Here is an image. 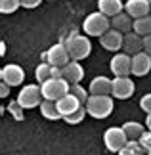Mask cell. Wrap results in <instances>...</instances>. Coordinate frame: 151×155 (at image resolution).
Wrapping results in <instances>:
<instances>
[{"mask_svg": "<svg viewBox=\"0 0 151 155\" xmlns=\"http://www.w3.org/2000/svg\"><path fill=\"white\" fill-rule=\"evenodd\" d=\"M86 111L94 119H105L113 113V96L109 94H90L86 100Z\"/></svg>", "mask_w": 151, "mask_h": 155, "instance_id": "obj_1", "label": "cell"}, {"mask_svg": "<svg viewBox=\"0 0 151 155\" xmlns=\"http://www.w3.org/2000/svg\"><path fill=\"white\" fill-rule=\"evenodd\" d=\"M65 48H67L71 59H84L90 56V52H92V44H90V40L86 38V35H78V33H73L69 35L67 38H65Z\"/></svg>", "mask_w": 151, "mask_h": 155, "instance_id": "obj_2", "label": "cell"}, {"mask_svg": "<svg viewBox=\"0 0 151 155\" xmlns=\"http://www.w3.org/2000/svg\"><path fill=\"white\" fill-rule=\"evenodd\" d=\"M111 29V19L101 12H94V14H88L86 19L82 21V31L88 35V37H101L105 31Z\"/></svg>", "mask_w": 151, "mask_h": 155, "instance_id": "obj_3", "label": "cell"}, {"mask_svg": "<svg viewBox=\"0 0 151 155\" xmlns=\"http://www.w3.org/2000/svg\"><path fill=\"white\" fill-rule=\"evenodd\" d=\"M40 88H42L44 100H54V102H57V100H61L63 96L69 94L71 84H69V81H65L63 77H59V79H48L46 82L40 84Z\"/></svg>", "mask_w": 151, "mask_h": 155, "instance_id": "obj_4", "label": "cell"}, {"mask_svg": "<svg viewBox=\"0 0 151 155\" xmlns=\"http://www.w3.org/2000/svg\"><path fill=\"white\" fill-rule=\"evenodd\" d=\"M42 88L38 84H25L17 94V102L21 104V107L25 109H33V107H38L42 104Z\"/></svg>", "mask_w": 151, "mask_h": 155, "instance_id": "obj_5", "label": "cell"}, {"mask_svg": "<svg viewBox=\"0 0 151 155\" xmlns=\"http://www.w3.org/2000/svg\"><path fill=\"white\" fill-rule=\"evenodd\" d=\"M126 142H128V136H126V132L123 130V127H111L105 130L103 134V144L109 151L113 153H119L123 147L126 146Z\"/></svg>", "mask_w": 151, "mask_h": 155, "instance_id": "obj_6", "label": "cell"}, {"mask_svg": "<svg viewBox=\"0 0 151 155\" xmlns=\"http://www.w3.org/2000/svg\"><path fill=\"white\" fill-rule=\"evenodd\" d=\"M42 59H44L46 63L54 65V67H65V65L71 61V56H69L67 48H65V44L59 42V44L50 46V48L42 54Z\"/></svg>", "mask_w": 151, "mask_h": 155, "instance_id": "obj_7", "label": "cell"}, {"mask_svg": "<svg viewBox=\"0 0 151 155\" xmlns=\"http://www.w3.org/2000/svg\"><path fill=\"white\" fill-rule=\"evenodd\" d=\"M136 86L132 82L130 77H115L113 79V88H111V96L117 100H128L134 94Z\"/></svg>", "mask_w": 151, "mask_h": 155, "instance_id": "obj_8", "label": "cell"}, {"mask_svg": "<svg viewBox=\"0 0 151 155\" xmlns=\"http://www.w3.org/2000/svg\"><path fill=\"white\" fill-rule=\"evenodd\" d=\"M111 73L115 77H128L132 73V56H128L126 52L123 54H115L111 58Z\"/></svg>", "mask_w": 151, "mask_h": 155, "instance_id": "obj_9", "label": "cell"}, {"mask_svg": "<svg viewBox=\"0 0 151 155\" xmlns=\"http://www.w3.org/2000/svg\"><path fill=\"white\" fill-rule=\"evenodd\" d=\"M0 79H2V82H6L10 86H19L23 82V79H25V71L15 63H8L0 71Z\"/></svg>", "mask_w": 151, "mask_h": 155, "instance_id": "obj_10", "label": "cell"}, {"mask_svg": "<svg viewBox=\"0 0 151 155\" xmlns=\"http://www.w3.org/2000/svg\"><path fill=\"white\" fill-rule=\"evenodd\" d=\"M100 42L101 46H103L105 50H109V52H117L123 48V44H124V35L117 31V29H109V31H105L103 35L100 37Z\"/></svg>", "mask_w": 151, "mask_h": 155, "instance_id": "obj_11", "label": "cell"}, {"mask_svg": "<svg viewBox=\"0 0 151 155\" xmlns=\"http://www.w3.org/2000/svg\"><path fill=\"white\" fill-rule=\"evenodd\" d=\"M151 71V56L146 52H140L132 56V75L134 77H146Z\"/></svg>", "mask_w": 151, "mask_h": 155, "instance_id": "obj_12", "label": "cell"}, {"mask_svg": "<svg viewBox=\"0 0 151 155\" xmlns=\"http://www.w3.org/2000/svg\"><path fill=\"white\" fill-rule=\"evenodd\" d=\"M124 12L132 17V19L146 17V15H149V12H151L149 0H128V2L124 4Z\"/></svg>", "mask_w": 151, "mask_h": 155, "instance_id": "obj_13", "label": "cell"}, {"mask_svg": "<svg viewBox=\"0 0 151 155\" xmlns=\"http://www.w3.org/2000/svg\"><path fill=\"white\" fill-rule=\"evenodd\" d=\"M61 71H63V79L69 81V84H78L84 79V69L77 59H71L65 67H61Z\"/></svg>", "mask_w": 151, "mask_h": 155, "instance_id": "obj_14", "label": "cell"}, {"mask_svg": "<svg viewBox=\"0 0 151 155\" xmlns=\"http://www.w3.org/2000/svg\"><path fill=\"white\" fill-rule=\"evenodd\" d=\"M123 50L128 54V56H136V54L143 52V37H142V35H138V33H134V31L126 33L124 35Z\"/></svg>", "mask_w": 151, "mask_h": 155, "instance_id": "obj_15", "label": "cell"}, {"mask_svg": "<svg viewBox=\"0 0 151 155\" xmlns=\"http://www.w3.org/2000/svg\"><path fill=\"white\" fill-rule=\"evenodd\" d=\"M84 104H80L78 100L73 96V94H67V96H63L61 100H57V107H59V113H61V117L65 119V117H69L71 113H75L78 107H82Z\"/></svg>", "mask_w": 151, "mask_h": 155, "instance_id": "obj_16", "label": "cell"}, {"mask_svg": "<svg viewBox=\"0 0 151 155\" xmlns=\"http://www.w3.org/2000/svg\"><path fill=\"white\" fill-rule=\"evenodd\" d=\"M111 88H113V81L101 75V77L92 79L88 90H90V94H109L111 96Z\"/></svg>", "mask_w": 151, "mask_h": 155, "instance_id": "obj_17", "label": "cell"}, {"mask_svg": "<svg viewBox=\"0 0 151 155\" xmlns=\"http://www.w3.org/2000/svg\"><path fill=\"white\" fill-rule=\"evenodd\" d=\"M111 27L117 29V31H120L123 35H126V33L132 31V27H134V21H132V17L126 14V12H124V14L120 12L119 15L111 17Z\"/></svg>", "mask_w": 151, "mask_h": 155, "instance_id": "obj_18", "label": "cell"}, {"mask_svg": "<svg viewBox=\"0 0 151 155\" xmlns=\"http://www.w3.org/2000/svg\"><path fill=\"white\" fill-rule=\"evenodd\" d=\"M98 8L101 14H105L107 17H115V15H119L120 12H123L124 8V4L120 2V0H98Z\"/></svg>", "mask_w": 151, "mask_h": 155, "instance_id": "obj_19", "label": "cell"}, {"mask_svg": "<svg viewBox=\"0 0 151 155\" xmlns=\"http://www.w3.org/2000/svg\"><path fill=\"white\" fill-rule=\"evenodd\" d=\"M40 113H42V117H44V119H50V121L63 119L61 113H59L57 102H54V100H42V104H40Z\"/></svg>", "mask_w": 151, "mask_h": 155, "instance_id": "obj_20", "label": "cell"}, {"mask_svg": "<svg viewBox=\"0 0 151 155\" xmlns=\"http://www.w3.org/2000/svg\"><path fill=\"white\" fill-rule=\"evenodd\" d=\"M119 155H149V153L138 140H128L126 146L119 151Z\"/></svg>", "mask_w": 151, "mask_h": 155, "instance_id": "obj_21", "label": "cell"}, {"mask_svg": "<svg viewBox=\"0 0 151 155\" xmlns=\"http://www.w3.org/2000/svg\"><path fill=\"white\" fill-rule=\"evenodd\" d=\"M123 130L126 132V136H128V140H140V136L146 132L142 127V123H136V121H128L123 124Z\"/></svg>", "mask_w": 151, "mask_h": 155, "instance_id": "obj_22", "label": "cell"}, {"mask_svg": "<svg viewBox=\"0 0 151 155\" xmlns=\"http://www.w3.org/2000/svg\"><path fill=\"white\" fill-rule=\"evenodd\" d=\"M132 31L138 33V35H142V37H147V35H151V15L134 19V27H132Z\"/></svg>", "mask_w": 151, "mask_h": 155, "instance_id": "obj_23", "label": "cell"}, {"mask_svg": "<svg viewBox=\"0 0 151 155\" xmlns=\"http://www.w3.org/2000/svg\"><path fill=\"white\" fill-rule=\"evenodd\" d=\"M34 79L38 81V84L42 82H46L48 79H52V65L42 61L40 65H37V69H34Z\"/></svg>", "mask_w": 151, "mask_h": 155, "instance_id": "obj_24", "label": "cell"}, {"mask_svg": "<svg viewBox=\"0 0 151 155\" xmlns=\"http://www.w3.org/2000/svg\"><path fill=\"white\" fill-rule=\"evenodd\" d=\"M69 92L73 94V96H75L80 104H86V100L90 98V92H86V88L80 86V82H78V84H71V90H69Z\"/></svg>", "mask_w": 151, "mask_h": 155, "instance_id": "obj_25", "label": "cell"}, {"mask_svg": "<svg viewBox=\"0 0 151 155\" xmlns=\"http://www.w3.org/2000/svg\"><path fill=\"white\" fill-rule=\"evenodd\" d=\"M86 105H82V107H78V109L75 111V113H71L69 117H65L63 121L65 123H69V124H78V123H82V119L86 117Z\"/></svg>", "mask_w": 151, "mask_h": 155, "instance_id": "obj_26", "label": "cell"}, {"mask_svg": "<svg viewBox=\"0 0 151 155\" xmlns=\"http://www.w3.org/2000/svg\"><path fill=\"white\" fill-rule=\"evenodd\" d=\"M17 8H21V0H0V12L2 14H14Z\"/></svg>", "mask_w": 151, "mask_h": 155, "instance_id": "obj_27", "label": "cell"}, {"mask_svg": "<svg viewBox=\"0 0 151 155\" xmlns=\"http://www.w3.org/2000/svg\"><path fill=\"white\" fill-rule=\"evenodd\" d=\"M8 111H10V115L15 119V121H23V111H25V107H21V104L17 102H10L8 105Z\"/></svg>", "mask_w": 151, "mask_h": 155, "instance_id": "obj_28", "label": "cell"}, {"mask_svg": "<svg viewBox=\"0 0 151 155\" xmlns=\"http://www.w3.org/2000/svg\"><path fill=\"white\" fill-rule=\"evenodd\" d=\"M138 142H140V144H142V146L147 150V153L151 155V130H147V132H143V134L140 136V140H138Z\"/></svg>", "mask_w": 151, "mask_h": 155, "instance_id": "obj_29", "label": "cell"}, {"mask_svg": "<svg viewBox=\"0 0 151 155\" xmlns=\"http://www.w3.org/2000/svg\"><path fill=\"white\" fill-rule=\"evenodd\" d=\"M140 107H142L146 113H151V94L142 96V100H140Z\"/></svg>", "mask_w": 151, "mask_h": 155, "instance_id": "obj_30", "label": "cell"}, {"mask_svg": "<svg viewBox=\"0 0 151 155\" xmlns=\"http://www.w3.org/2000/svg\"><path fill=\"white\" fill-rule=\"evenodd\" d=\"M42 2V0H21V8H27V10H33Z\"/></svg>", "mask_w": 151, "mask_h": 155, "instance_id": "obj_31", "label": "cell"}, {"mask_svg": "<svg viewBox=\"0 0 151 155\" xmlns=\"http://www.w3.org/2000/svg\"><path fill=\"white\" fill-rule=\"evenodd\" d=\"M143 52L151 56V35H147V37H143Z\"/></svg>", "mask_w": 151, "mask_h": 155, "instance_id": "obj_32", "label": "cell"}, {"mask_svg": "<svg viewBox=\"0 0 151 155\" xmlns=\"http://www.w3.org/2000/svg\"><path fill=\"white\" fill-rule=\"evenodd\" d=\"M8 90H10V84H6V82H2V84H0V96H2V98H6V96H8Z\"/></svg>", "mask_w": 151, "mask_h": 155, "instance_id": "obj_33", "label": "cell"}, {"mask_svg": "<svg viewBox=\"0 0 151 155\" xmlns=\"http://www.w3.org/2000/svg\"><path fill=\"white\" fill-rule=\"evenodd\" d=\"M146 123H147V130H151V113H147V119H146Z\"/></svg>", "mask_w": 151, "mask_h": 155, "instance_id": "obj_34", "label": "cell"}, {"mask_svg": "<svg viewBox=\"0 0 151 155\" xmlns=\"http://www.w3.org/2000/svg\"><path fill=\"white\" fill-rule=\"evenodd\" d=\"M149 6H151V0H149Z\"/></svg>", "mask_w": 151, "mask_h": 155, "instance_id": "obj_35", "label": "cell"}]
</instances>
